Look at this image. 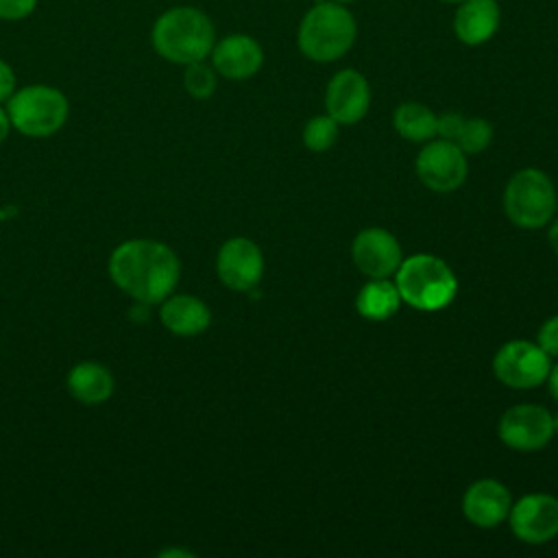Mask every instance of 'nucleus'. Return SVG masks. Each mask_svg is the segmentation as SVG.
Wrapping results in <instances>:
<instances>
[{
    "label": "nucleus",
    "instance_id": "obj_1",
    "mask_svg": "<svg viewBox=\"0 0 558 558\" xmlns=\"http://www.w3.org/2000/svg\"><path fill=\"white\" fill-rule=\"evenodd\" d=\"M111 281L142 305H157L174 292L181 275L177 253L150 238H133L118 244L109 255Z\"/></svg>",
    "mask_w": 558,
    "mask_h": 558
},
{
    "label": "nucleus",
    "instance_id": "obj_2",
    "mask_svg": "<svg viewBox=\"0 0 558 558\" xmlns=\"http://www.w3.org/2000/svg\"><path fill=\"white\" fill-rule=\"evenodd\" d=\"M153 50L177 65L205 61L216 44V31L207 13L196 7L166 9L150 28Z\"/></svg>",
    "mask_w": 558,
    "mask_h": 558
},
{
    "label": "nucleus",
    "instance_id": "obj_3",
    "mask_svg": "<svg viewBox=\"0 0 558 558\" xmlns=\"http://www.w3.org/2000/svg\"><path fill=\"white\" fill-rule=\"evenodd\" d=\"M357 37L353 13L340 2H318L301 20L296 46L301 54L316 63H329L344 57Z\"/></svg>",
    "mask_w": 558,
    "mask_h": 558
},
{
    "label": "nucleus",
    "instance_id": "obj_4",
    "mask_svg": "<svg viewBox=\"0 0 558 558\" xmlns=\"http://www.w3.org/2000/svg\"><path fill=\"white\" fill-rule=\"evenodd\" d=\"M395 286L401 301L418 312H438L447 307L458 292L453 270L440 257L427 253L401 259L395 272Z\"/></svg>",
    "mask_w": 558,
    "mask_h": 558
},
{
    "label": "nucleus",
    "instance_id": "obj_5",
    "mask_svg": "<svg viewBox=\"0 0 558 558\" xmlns=\"http://www.w3.org/2000/svg\"><path fill=\"white\" fill-rule=\"evenodd\" d=\"M11 129L26 137L54 135L70 116L65 94L52 85H26L13 92L7 100Z\"/></svg>",
    "mask_w": 558,
    "mask_h": 558
},
{
    "label": "nucleus",
    "instance_id": "obj_6",
    "mask_svg": "<svg viewBox=\"0 0 558 558\" xmlns=\"http://www.w3.org/2000/svg\"><path fill=\"white\" fill-rule=\"evenodd\" d=\"M504 211L514 227H545L556 211V190L551 179L538 168L514 172L504 190Z\"/></svg>",
    "mask_w": 558,
    "mask_h": 558
},
{
    "label": "nucleus",
    "instance_id": "obj_7",
    "mask_svg": "<svg viewBox=\"0 0 558 558\" xmlns=\"http://www.w3.org/2000/svg\"><path fill=\"white\" fill-rule=\"evenodd\" d=\"M549 355L530 340H510L501 344L493 357L495 377L517 390H527L545 384L549 375Z\"/></svg>",
    "mask_w": 558,
    "mask_h": 558
},
{
    "label": "nucleus",
    "instance_id": "obj_8",
    "mask_svg": "<svg viewBox=\"0 0 558 558\" xmlns=\"http://www.w3.org/2000/svg\"><path fill=\"white\" fill-rule=\"evenodd\" d=\"M497 432L514 451H538L554 436V414L536 403H519L501 414Z\"/></svg>",
    "mask_w": 558,
    "mask_h": 558
},
{
    "label": "nucleus",
    "instance_id": "obj_9",
    "mask_svg": "<svg viewBox=\"0 0 558 558\" xmlns=\"http://www.w3.org/2000/svg\"><path fill=\"white\" fill-rule=\"evenodd\" d=\"M416 174L421 183L432 192H453L466 179V157L456 142H427L416 157Z\"/></svg>",
    "mask_w": 558,
    "mask_h": 558
},
{
    "label": "nucleus",
    "instance_id": "obj_10",
    "mask_svg": "<svg viewBox=\"0 0 558 558\" xmlns=\"http://www.w3.org/2000/svg\"><path fill=\"white\" fill-rule=\"evenodd\" d=\"M512 534L530 545H543L558 536V499L547 493L523 495L508 514Z\"/></svg>",
    "mask_w": 558,
    "mask_h": 558
},
{
    "label": "nucleus",
    "instance_id": "obj_11",
    "mask_svg": "<svg viewBox=\"0 0 558 558\" xmlns=\"http://www.w3.org/2000/svg\"><path fill=\"white\" fill-rule=\"evenodd\" d=\"M218 279L235 292L253 290L264 275V255L248 238H229L216 255Z\"/></svg>",
    "mask_w": 558,
    "mask_h": 558
},
{
    "label": "nucleus",
    "instance_id": "obj_12",
    "mask_svg": "<svg viewBox=\"0 0 558 558\" xmlns=\"http://www.w3.org/2000/svg\"><path fill=\"white\" fill-rule=\"evenodd\" d=\"M351 257L355 268L371 279H386L395 275L403 259L397 238L381 227L362 229L353 238Z\"/></svg>",
    "mask_w": 558,
    "mask_h": 558
},
{
    "label": "nucleus",
    "instance_id": "obj_13",
    "mask_svg": "<svg viewBox=\"0 0 558 558\" xmlns=\"http://www.w3.org/2000/svg\"><path fill=\"white\" fill-rule=\"evenodd\" d=\"M325 107L338 124L360 122L371 107V85L366 76L353 68L336 72L325 89Z\"/></svg>",
    "mask_w": 558,
    "mask_h": 558
},
{
    "label": "nucleus",
    "instance_id": "obj_14",
    "mask_svg": "<svg viewBox=\"0 0 558 558\" xmlns=\"http://www.w3.org/2000/svg\"><path fill=\"white\" fill-rule=\"evenodd\" d=\"M209 57L214 70L229 81H246L255 76L264 63V50L259 41L242 33L218 39Z\"/></svg>",
    "mask_w": 558,
    "mask_h": 558
},
{
    "label": "nucleus",
    "instance_id": "obj_15",
    "mask_svg": "<svg viewBox=\"0 0 558 558\" xmlns=\"http://www.w3.org/2000/svg\"><path fill=\"white\" fill-rule=\"evenodd\" d=\"M512 508V497L508 488L497 480L473 482L462 497V512L475 527H495L508 519Z\"/></svg>",
    "mask_w": 558,
    "mask_h": 558
},
{
    "label": "nucleus",
    "instance_id": "obj_16",
    "mask_svg": "<svg viewBox=\"0 0 558 558\" xmlns=\"http://www.w3.org/2000/svg\"><path fill=\"white\" fill-rule=\"evenodd\" d=\"M161 325L181 338H192L203 333L211 323V312L205 301L192 294H168L159 303Z\"/></svg>",
    "mask_w": 558,
    "mask_h": 558
},
{
    "label": "nucleus",
    "instance_id": "obj_17",
    "mask_svg": "<svg viewBox=\"0 0 558 558\" xmlns=\"http://www.w3.org/2000/svg\"><path fill=\"white\" fill-rule=\"evenodd\" d=\"M497 0H462L453 15V33L464 46H482L499 28Z\"/></svg>",
    "mask_w": 558,
    "mask_h": 558
},
{
    "label": "nucleus",
    "instance_id": "obj_18",
    "mask_svg": "<svg viewBox=\"0 0 558 558\" xmlns=\"http://www.w3.org/2000/svg\"><path fill=\"white\" fill-rule=\"evenodd\" d=\"M68 392L83 405H100L109 401L116 388L111 371L102 362L85 360L70 368L65 377Z\"/></svg>",
    "mask_w": 558,
    "mask_h": 558
},
{
    "label": "nucleus",
    "instance_id": "obj_19",
    "mask_svg": "<svg viewBox=\"0 0 558 558\" xmlns=\"http://www.w3.org/2000/svg\"><path fill=\"white\" fill-rule=\"evenodd\" d=\"M399 305H401L399 290L388 279H371L368 283H364L360 288L357 299H355L357 314H362L368 320H377V323L395 316Z\"/></svg>",
    "mask_w": 558,
    "mask_h": 558
},
{
    "label": "nucleus",
    "instance_id": "obj_20",
    "mask_svg": "<svg viewBox=\"0 0 558 558\" xmlns=\"http://www.w3.org/2000/svg\"><path fill=\"white\" fill-rule=\"evenodd\" d=\"M395 131L410 142H429L436 135V116L421 102H401L392 113Z\"/></svg>",
    "mask_w": 558,
    "mask_h": 558
},
{
    "label": "nucleus",
    "instance_id": "obj_21",
    "mask_svg": "<svg viewBox=\"0 0 558 558\" xmlns=\"http://www.w3.org/2000/svg\"><path fill=\"white\" fill-rule=\"evenodd\" d=\"M183 68H185L183 87L192 98L205 100V98L214 96V92L218 87V72L214 70V65H209L205 61H194Z\"/></svg>",
    "mask_w": 558,
    "mask_h": 558
},
{
    "label": "nucleus",
    "instance_id": "obj_22",
    "mask_svg": "<svg viewBox=\"0 0 558 558\" xmlns=\"http://www.w3.org/2000/svg\"><path fill=\"white\" fill-rule=\"evenodd\" d=\"M338 122L325 113V116H314L305 122L303 129V144L314 150V153H323L327 148H331L338 140Z\"/></svg>",
    "mask_w": 558,
    "mask_h": 558
},
{
    "label": "nucleus",
    "instance_id": "obj_23",
    "mask_svg": "<svg viewBox=\"0 0 558 558\" xmlns=\"http://www.w3.org/2000/svg\"><path fill=\"white\" fill-rule=\"evenodd\" d=\"M493 140V126L484 118H464V124L456 137V144L462 148L464 155H475L488 148Z\"/></svg>",
    "mask_w": 558,
    "mask_h": 558
},
{
    "label": "nucleus",
    "instance_id": "obj_24",
    "mask_svg": "<svg viewBox=\"0 0 558 558\" xmlns=\"http://www.w3.org/2000/svg\"><path fill=\"white\" fill-rule=\"evenodd\" d=\"M37 9V0H0V20L17 22Z\"/></svg>",
    "mask_w": 558,
    "mask_h": 558
},
{
    "label": "nucleus",
    "instance_id": "obj_25",
    "mask_svg": "<svg viewBox=\"0 0 558 558\" xmlns=\"http://www.w3.org/2000/svg\"><path fill=\"white\" fill-rule=\"evenodd\" d=\"M549 357H558V314L547 318L538 329V342H536Z\"/></svg>",
    "mask_w": 558,
    "mask_h": 558
},
{
    "label": "nucleus",
    "instance_id": "obj_26",
    "mask_svg": "<svg viewBox=\"0 0 558 558\" xmlns=\"http://www.w3.org/2000/svg\"><path fill=\"white\" fill-rule=\"evenodd\" d=\"M462 124H464V116H460V113H456V111L436 116V135H438L440 140L456 142V137H458Z\"/></svg>",
    "mask_w": 558,
    "mask_h": 558
},
{
    "label": "nucleus",
    "instance_id": "obj_27",
    "mask_svg": "<svg viewBox=\"0 0 558 558\" xmlns=\"http://www.w3.org/2000/svg\"><path fill=\"white\" fill-rule=\"evenodd\" d=\"M15 89H17V78L13 68L4 59H0V102H7Z\"/></svg>",
    "mask_w": 558,
    "mask_h": 558
},
{
    "label": "nucleus",
    "instance_id": "obj_28",
    "mask_svg": "<svg viewBox=\"0 0 558 558\" xmlns=\"http://www.w3.org/2000/svg\"><path fill=\"white\" fill-rule=\"evenodd\" d=\"M545 381H547V386H549L551 397L558 401V364L549 368V375H547V379H545Z\"/></svg>",
    "mask_w": 558,
    "mask_h": 558
},
{
    "label": "nucleus",
    "instance_id": "obj_29",
    "mask_svg": "<svg viewBox=\"0 0 558 558\" xmlns=\"http://www.w3.org/2000/svg\"><path fill=\"white\" fill-rule=\"evenodd\" d=\"M9 131H11V120H9V113H7V109H2V107H0V144L7 140Z\"/></svg>",
    "mask_w": 558,
    "mask_h": 558
},
{
    "label": "nucleus",
    "instance_id": "obj_30",
    "mask_svg": "<svg viewBox=\"0 0 558 558\" xmlns=\"http://www.w3.org/2000/svg\"><path fill=\"white\" fill-rule=\"evenodd\" d=\"M549 246L558 255V220L549 227Z\"/></svg>",
    "mask_w": 558,
    "mask_h": 558
},
{
    "label": "nucleus",
    "instance_id": "obj_31",
    "mask_svg": "<svg viewBox=\"0 0 558 558\" xmlns=\"http://www.w3.org/2000/svg\"><path fill=\"white\" fill-rule=\"evenodd\" d=\"M161 556H187V558H192L194 554L192 551H181V549H168V551H161Z\"/></svg>",
    "mask_w": 558,
    "mask_h": 558
},
{
    "label": "nucleus",
    "instance_id": "obj_32",
    "mask_svg": "<svg viewBox=\"0 0 558 558\" xmlns=\"http://www.w3.org/2000/svg\"><path fill=\"white\" fill-rule=\"evenodd\" d=\"M554 434H558V412L554 414Z\"/></svg>",
    "mask_w": 558,
    "mask_h": 558
},
{
    "label": "nucleus",
    "instance_id": "obj_33",
    "mask_svg": "<svg viewBox=\"0 0 558 558\" xmlns=\"http://www.w3.org/2000/svg\"><path fill=\"white\" fill-rule=\"evenodd\" d=\"M442 2H449V4H460L462 0H442Z\"/></svg>",
    "mask_w": 558,
    "mask_h": 558
},
{
    "label": "nucleus",
    "instance_id": "obj_34",
    "mask_svg": "<svg viewBox=\"0 0 558 558\" xmlns=\"http://www.w3.org/2000/svg\"><path fill=\"white\" fill-rule=\"evenodd\" d=\"M333 2H340V4H349V2H353V0H333Z\"/></svg>",
    "mask_w": 558,
    "mask_h": 558
}]
</instances>
